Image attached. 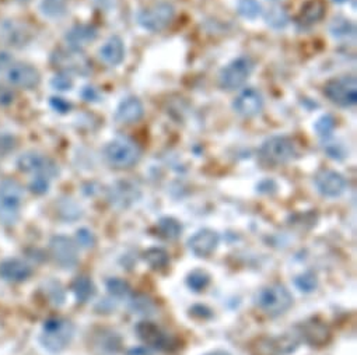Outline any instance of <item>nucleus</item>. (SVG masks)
I'll return each instance as SVG.
<instances>
[{
	"mask_svg": "<svg viewBox=\"0 0 357 355\" xmlns=\"http://www.w3.org/2000/svg\"><path fill=\"white\" fill-rule=\"evenodd\" d=\"M255 305L263 313L276 318L293 307V295L281 284H272V286H266L258 291Z\"/></svg>",
	"mask_w": 357,
	"mask_h": 355,
	"instance_id": "f257e3e1",
	"label": "nucleus"
},
{
	"mask_svg": "<svg viewBox=\"0 0 357 355\" xmlns=\"http://www.w3.org/2000/svg\"><path fill=\"white\" fill-rule=\"evenodd\" d=\"M104 156L111 167L126 170L139 163L141 150L134 140L129 137H116L105 146Z\"/></svg>",
	"mask_w": 357,
	"mask_h": 355,
	"instance_id": "f03ea898",
	"label": "nucleus"
},
{
	"mask_svg": "<svg viewBox=\"0 0 357 355\" xmlns=\"http://www.w3.org/2000/svg\"><path fill=\"white\" fill-rule=\"evenodd\" d=\"M24 200V192L19 182L6 179L0 183V221L6 226L16 224Z\"/></svg>",
	"mask_w": 357,
	"mask_h": 355,
	"instance_id": "7ed1b4c3",
	"label": "nucleus"
},
{
	"mask_svg": "<svg viewBox=\"0 0 357 355\" xmlns=\"http://www.w3.org/2000/svg\"><path fill=\"white\" fill-rule=\"evenodd\" d=\"M75 326L63 318H51L45 320L42 327L41 343L51 352L63 351L73 338Z\"/></svg>",
	"mask_w": 357,
	"mask_h": 355,
	"instance_id": "20e7f679",
	"label": "nucleus"
},
{
	"mask_svg": "<svg viewBox=\"0 0 357 355\" xmlns=\"http://www.w3.org/2000/svg\"><path fill=\"white\" fill-rule=\"evenodd\" d=\"M295 154L296 145L288 136H272L263 141L259 149V158L272 167L289 163Z\"/></svg>",
	"mask_w": 357,
	"mask_h": 355,
	"instance_id": "39448f33",
	"label": "nucleus"
},
{
	"mask_svg": "<svg viewBox=\"0 0 357 355\" xmlns=\"http://www.w3.org/2000/svg\"><path fill=\"white\" fill-rule=\"evenodd\" d=\"M255 69V62L250 56H238L226 64L219 75V86L225 91L241 89Z\"/></svg>",
	"mask_w": 357,
	"mask_h": 355,
	"instance_id": "423d86ee",
	"label": "nucleus"
},
{
	"mask_svg": "<svg viewBox=\"0 0 357 355\" xmlns=\"http://www.w3.org/2000/svg\"><path fill=\"white\" fill-rule=\"evenodd\" d=\"M175 19V8L167 2L153 3L137 13V24L149 33H162Z\"/></svg>",
	"mask_w": 357,
	"mask_h": 355,
	"instance_id": "0eeeda50",
	"label": "nucleus"
},
{
	"mask_svg": "<svg viewBox=\"0 0 357 355\" xmlns=\"http://www.w3.org/2000/svg\"><path fill=\"white\" fill-rule=\"evenodd\" d=\"M325 97L339 108H351L357 104V80L354 76L333 78L324 87Z\"/></svg>",
	"mask_w": 357,
	"mask_h": 355,
	"instance_id": "6e6552de",
	"label": "nucleus"
},
{
	"mask_svg": "<svg viewBox=\"0 0 357 355\" xmlns=\"http://www.w3.org/2000/svg\"><path fill=\"white\" fill-rule=\"evenodd\" d=\"M136 333L143 343L155 349L168 352L178 348L177 338L152 322H140L136 326Z\"/></svg>",
	"mask_w": 357,
	"mask_h": 355,
	"instance_id": "1a4fd4ad",
	"label": "nucleus"
},
{
	"mask_svg": "<svg viewBox=\"0 0 357 355\" xmlns=\"http://www.w3.org/2000/svg\"><path fill=\"white\" fill-rule=\"evenodd\" d=\"M297 334H283L279 337L261 338L252 345L254 355H290L299 348Z\"/></svg>",
	"mask_w": 357,
	"mask_h": 355,
	"instance_id": "9d476101",
	"label": "nucleus"
},
{
	"mask_svg": "<svg viewBox=\"0 0 357 355\" xmlns=\"http://www.w3.org/2000/svg\"><path fill=\"white\" fill-rule=\"evenodd\" d=\"M17 167L26 174H33V176L41 175L52 179L59 174L58 165L49 157L35 152H28L20 156L17 160Z\"/></svg>",
	"mask_w": 357,
	"mask_h": 355,
	"instance_id": "9b49d317",
	"label": "nucleus"
},
{
	"mask_svg": "<svg viewBox=\"0 0 357 355\" xmlns=\"http://www.w3.org/2000/svg\"><path fill=\"white\" fill-rule=\"evenodd\" d=\"M6 80L12 87L23 90H34L41 83L38 70L27 63H12L6 69Z\"/></svg>",
	"mask_w": 357,
	"mask_h": 355,
	"instance_id": "f8f14e48",
	"label": "nucleus"
},
{
	"mask_svg": "<svg viewBox=\"0 0 357 355\" xmlns=\"http://www.w3.org/2000/svg\"><path fill=\"white\" fill-rule=\"evenodd\" d=\"M52 62L62 69L63 73H76V75H87L90 73V63L87 57L82 53V51L76 49H59L53 56Z\"/></svg>",
	"mask_w": 357,
	"mask_h": 355,
	"instance_id": "ddd939ff",
	"label": "nucleus"
},
{
	"mask_svg": "<svg viewBox=\"0 0 357 355\" xmlns=\"http://www.w3.org/2000/svg\"><path fill=\"white\" fill-rule=\"evenodd\" d=\"M265 107L263 95L255 87H247L233 101V109L243 118L258 116Z\"/></svg>",
	"mask_w": 357,
	"mask_h": 355,
	"instance_id": "4468645a",
	"label": "nucleus"
},
{
	"mask_svg": "<svg viewBox=\"0 0 357 355\" xmlns=\"http://www.w3.org/2000/svg\"><path fill=\"white\" fill-rule=\"evenodd\" d=\"M317 190L324 196L329 199L339 197L347 186L346 178L333 170H321L317 172L314 179Z\"/></svg>",
	"mask_w": 357,
	"mask_h": 355,
	"instance_id": "2eb2a0df",
	"label": "nucleus"
},
{
	"mask_svg": "<svg viewBox=\"0 0 357 355\" xmlns=\"http://www.w3.org/2000/svg\"><path fill=\"white\" fill-rule=\"evenodd\" d=\"M51 253L56 262L63 268H73L78 264V249L75 244L66 237H55L51 244Z\"/></svg>",
	"mask_w": 357,
	"mask_h": 355,
	"instance_id": "dca6fc26",
	"label": "nucleus"
},
{
	"mask_svg": "<svg viewBox=\"0 0 357 355\" xmlns=\"http://www.w3.org/2000/svg\"><path fill=\"white\" fill-rule=\"evenodd\" d=\"M220 242V237L213 230H200L188 239L189 251L198 257H209L216 252Z\"/></svg>",
	"mask_w": 357,
	"mask_h": 355,
	"instance_id": "f3484780",
	"label": "nucleus"
},
{
	"mask_svg": "<svg viewBox=\"0 0 357 355\" xmlns=\"http://www.w3.org/2000/svg\"><path fill=\"white\" fill-rule=\"evenodd\" d=\"M98 37V30L92 24H78L71 27L66 35L64 41L70 49L82 51L94 42Z\"/></svg>",
	"mask_w": 357,
	"mask_h": 355,
	"instance_id": "a211bd4d",
	"label": "nucleus"
},
{
	"mask_svg": "<svg viewBox=\"0 0 357 355\" xmlns=\"http://www.w3.org/2000/svg\"><path fill=\"white\" fill-rule=\"evenodd\" d=\"M0 39L6 45L21 48L31 39V31L27 26L17 21H5L0 24Z\"/></svg>",
	"mask_w": 357,
	"mask_h": 355,
	"instance_id": "6ab92c4d",
	"label": "nucleus"
},
{
	"mask_svg": "<svg viewBox=\"0 0 357 355\" xmlns=\"http://www.w3.org/2000/svg\"><path fill=\"white\" fill-rule=\"evenodd\" d=\"M143 115H145V107L137 97L123 98L115 111V119L122 125L137 123Z\"/></svg>",
	"mask_w": 357,
	"mask_h": 355,
	"instance_id": "aec40b11",
	"label": "nucleus"
},
{
	"mask_svg": "<svg viewBox=\"0 0 357 355\" xmlns=\"http://www.w3.org/2000/svg\"><path fill=\"white\" fill-rule=\"evenodd\" d=\"M126 48L121 37L112 35L98 49V57L100 60L108 66V67H115L121 64L125 59Z\"/></svg>",
	"mask_w": 357,
	"mask_h": 355,
	"instance_id": "412c9836",
	"label": "nucleus"
},
{
	"mask_svg": "<svg viewBox=\"0 0 357 355\" xmlns=\"http://www.w3.org/2000/svg\"><path fill=\"white\" fill-rule=\"evenodd\" d=\"M304 341L311 344L313 347L325 345L331 340V331L326 325L318 320H308L299 326V334Z\"/></svg>",
	"mask_w": 357,
	"mask_h": 355,
	"instance_id": "4be33fe9",
	"label": "nucleus"
},
{
	"mask_svg": "<svg viewBox=\"0 0 357 355\" xmlns=\"http://www.w3.org/2000/svg\"><path fill=\"white\" fill-rule=\"evenodd\" d=\"M326 13V3L324 0H308L302 8L296 23L302 28H308L321 21Z\"/></svg>",
	"mask_w": 357,
	"mask_h": 355,
	"instance_id": "5701e85b",
	"label": "nucleus"
},
{
	"mask_svg": "<svg viewBox=\"0 0 357 355\" xmlns=\"http://www.w3.org/2000/svg\"><path fill=\"white\" fill-rule=\"evenodd\" d=\"M33 274V268L20 259H8L0 263V277L6 281L21 282Z\"/></svg>",
	"mask_w": 357,
	"mask_h": 355,
	"instance_id": "b1692460",
	"label": "nucleus"
},
{
	"mask_svg": "<svg viewBox=\"0 0 357 355\" xmlns=\"http://www.w3.org/2000/svg\"><path fill=\"white\" fill-rule=\"evenodd\" d=\"M71 291H73L78 302L86 304L96 295V287L93 281L87 275H79L71 284Z\"/></svg>",
	"mask_w": 357,
	"mask_h": 355,
	"instance_id": "393cba45",
	"label": "nucleus"
},
{
	"mask_svg": "<svg viewBox=\"0 0 357 355\" xmlns=\"http://www.w3.org/2000/svg\"><path fill=\"white\" fill-rule=\"evenodd\" d=\"M94 347H98L101 354H116L121 349V337L115 331L103 330L97 336Z\"/></svg>",
	"mask_w": 357,
	"mask_h": 355,
	"instance_id": "a878e982",
	"label": "nucleus"
},
{
	"mask_svg": "<svg viewBox=\"0 0 357 355\" xmlns=\"http://www.w3.org/2000/svg\"><path fill=\"white\" fill-rule=\"evenodd\" d=\"M329 33L335 39H349L350 37H354L356 27L349 19L339 16L331 21Z\"/></svg>",
	"mask_w": 357,
	"mask_h": 355,
	"instance_id": "bb28decb",
	"label": "nucleus"
},
{
	"mask_svg": "<svg viewBox=\"0 0 357 355\" xmlns=\"http://www.w3.org/2000/svg\"><path fill=\"white\" fill-rule=\"evenodd\" d=\"M263 19H265V23L273 28V30H283L286 26L289 24L290 21V17L288 15V12H286L283 8L280 6H273V8H269L265 13H263Z\"/></svg>",
	"mask_w": 357,
	"mask_h": 355,
	"instance_id": "cd10ccee",
	"label": "nucleus"
},
{
	"mask_svg": "<svg viewBox=\"0 0 357 355\" xmlns=\"http://www.w3.org/2000/svg\"><path fill=\"white\" fill-rule=\"evenodd\" d=\"M143 259L153 268V270H163L170 264V256L164 249L152 248L143 253Z\"/></svg>",
	"mask_w": 357,
	"mask_h": 355,
	"instance_id": "c85d7f7f",
	"label": "nucleus"
},
{
	"mask_svg": "<svg viewBox=\"0 0 357 355\" xmlns=\"http://www.w3.org/2000/svg\"><path fill=\"white\" fill-rule=\"evenodd\" d=\"M157 230H159V234L160 237L166 238V239H170V241H174L177 239L181 233H182V226L180 221H177L175 219H171V217H164L159 221L157 224Z\"/></svg>",
	"mask_w": 357,
	"mask_h": 355,
	"instance_id": "c756f323",
	"label": "nucleus"
},
{
	"mask_svg": "<svg viewBox=\"0 0 357 355\" xmlns=\"http://www.w3.org/2000/svg\"><path fill=\"white\" fill-rule=\"evenodd\" d=\"M41 12L48 19H59L67 12V0H42Z\"/></svg>",
	"mask_w": 357,
	"mask_h": 355,
	"instance_id": "7c9ffc66",
	"label": "nucleus"
},
{
	"mask_svg": "<svg viewBox=\"0 0 357 355\" xmlns=\"http://www.w3.org/2000/svg\"><path fill=\"white\" fill-rule=\"evenodd\" d=\"M237 12L245 20H256L262 15V5L258 0H240Z\"/></svg>",
	"mask_w": 357,
	"mask_h": 355,
	"instance_id": "2f4dec72",
	"label": "nucleus"
},
{
	"mask_svg": "<svg viewBox=\"0 0 357 355\" xmlns=\"http://www.w3.org/2000/svg\"><path fill=\"white\" fill-rule=\"evenodd\" d=\"M209 282H210V275L203 270H193L186 277V286L195 293L203 291L209 286Z\"/></svg>",
	"mask_w": 357,
	"mask_h": 355,
	"instance_id": "473e14b6",
	"label": "nucleus"
},
{
	"mask_svg": "<svg viewBox=\"0 0 357 355\" xmlns=\"http://www.w3.org/2000/svg\"><path fill=\"white\" fill-rule=\"evenodd\" d=\"M107 290L115 298H128L132 293L129 284L121 278H110L107 281Z\"/></svg>",
	"mask_w": 357,
	"mask_h": 355,
	"instance_id": "72a5a7b5",
	"label": "nucleus"
},
{
	"mask_svg": "<svg viewBox=\"0 0 357 355\" xmlns=\"http://www.w3.org/2000/svg\"><path fill=\"white\" fill-rule=\"evenodd\" d=\"M335 119L332 115H322L317 119L314 129L317 131V134L322 138H328L332 136V131L335 130Z\"/></svg>",
	"mask_w": 357,
	"mask_h": 355,
	"instance_id": "f704fd0d",
	"label": "nucleus"
},
{
	"mask_svg": "<svg viewBox=\"0 0 357 355\" xmlns=\"http://www.w3.org/2000/svg\"><path fill=\"white\" fill-rule=\"evenodd\" d=\"M295 284L302 293H313L318 286V280H317L315 274L304 273V274L296 277Z\"/></svg>",
	"mask_w": 357,
	"mask_h": 355,
	"instance_id": "c9c22d12",
	"label": "nucleus"
},
{
	"mask_svg": "<svg viewBox=\"0 0 357 355\" xmlns=\"http://www.w3.org/2000/svg\"><path fill=\"white\" fill-rule=\"evenodd\" d=\"M325 140H326V143L324 145V150L328 157H331L332 160H336V161L338 160L340 161L346 157V149L343 145H339V143H336V141H331L329 137Z\"/></svg>",
	"mask_w": 357,
	"mask_h": 355,
	"instance_id": "e433bc0d",
	"label": "nucleus"
},
{
	"mask_svg": "<svg viewBox=\"0 0 357 355\" xmlns=\"http://www.w3.org/2000/svg\"><path fill=\"white\" fill-rule=\"evenodd\" d=\"M51 86L58 90V91H67V90H71V87H73V80H71L70 75L67 73H59L56 75L52 82H51Z\"/></svg>",
	"mask_w": 357,
	"mask_h": 355,
	"instance_id": "4c0bfd02",
	"label": "nucleus"
},
{
	"mask_svg": "<svg viewBox=\"0 0 357 355\" xmlns=\"http://www.w3.org/2000/svg\"><path fill=\"white\" fill-rule=\"evenodd\" d=\"M132 308L137 313H153L152 311H155V304L146 297L140 295L132 301Z\"/></svg>",
	"mask_w": 357,
	"mask_h": 355,
	"instance_id": "58836bf2",
	"label": "nucleus"
},
{
	"mask_svg": "<svg viewBox=\"0 0 357 355\" xmlns=\"http://www.w3.org/2000/svg\"><path fill=\"white\" fill-rule=\"evenodd\" d=\"M49 178L46 176H41V175H37V176H33V181L30 182V189L33 193L35 194H44L48 192L49 189Z\"/></svg>",
	"mask_w": 357,
	"mask_h": 355,
	"instance_id": "ea45409f",
	"label": "nucleus"
},
{
	"mask_svg": "<svg viewBox=\"0 0 357 355\" xmlns=\"http://www.w3.org/2000/svg\"><path fill=\"white\" fill-rule=\"evenodd\" d=\"M78 241L82 248H93L96 244V237L87 228H82L78 231Z\"/></svg>",
	"mask_w": 357,
	"mask_h": 355,
	"instance_id": "a19ab883",
	"label": "nucleus"
},
{
	"mask_svg": "<svg viewBox=\"0 0 357 355\" xmlns=\"http://www.w3.org/2000/svg\"><path fill=\"white\" fill-rule=\"evenodd\" d=\"M16 146V140L10 134L2 133L0 134V153H8L13 150Z\"/></svg>",
	"mask_w": 357,
	"mask_h": 355,
	"instance_id": "79ce46f5",
	"label": "nucleus"
},
{
	"mask_svg": "<svg viewBox=\"0 0 357 355\" xmlns=\"http://www.w3.org/2000/svg\"><path fill=\"white\" fill-rule=\"evenodd\" d=\"M51 105H52V108L56 109L58 112H67V111L71 108L70 102H67L64 98H59V97H53V98L51 100Z\"/></svg>",
	"mask_w": 357,
	"mask_h": 355,
	"instance_id": "37998d69",
	"label": "nucleus"
},
{
	"mask_svg": "<svg viewBox=\"0 0 357 355\" xmlns=\"http://www.w3.org/2000/svg\"><path fill=\"white\" fill-rule=\"evenodd\" d=\"M15 98V94L12 93V90L9 87H0V104H10Z\"/></svg>",
	"mask_w": 357,
	"mask_h": 355,
	"instance_id": "c03bdc74",
	"label": "nucleus"
},
{
	"mask_svg": "<svg viewBox=\"0 0 357 355\" xmlns=\"http://www.w3.org/2000/svg\"><path fill=\"white\" fill-rule=\"evenodd\" d=\"M12 64V57L6 52H0V72H6V69Z\"/></svg>",
	"mask_w": 357,
	"mask_h": 355,
	"instance_id": "a18cd8bd",
	"label": "nucleus"
},
{
	"mask_svg": "<svg viewBox=\"0 0 357 355\" xmlns=\"http://www.w3.org/2000/svg\"><path fill=\"white\" fill-rule=\"evenodd\" d=\"M206 355H232L229 351H225V349H216V351H211Z\"/></svg>",
	"mask_w": 357,
	"mask_h": 355,
	"instance_id": "49530a36",
	"label": "nucleus"
},
{
	"mask_svg": "<svg viewBox=\"0 0 357 355\" xmlns=\"http://www.w3.org/2000/svg\"><path fill=\"white\" fill-rule=\"evenodd\" d=\"M335 3H339V5H342V3H345V2H347V0H333Z\"/></svg>",
	"mask_w": 357,
	"mask_h": 355,
	"instance_id": "de8ad7c7",
	"label": "nucleus"
},
{
	"mask_svg": "<svg viewBox=\"0 0 357 355\" xmlns=\"http://www.w3.org/2000/svg\"><path fill=\"white\" fill-rule=\"evenodd\" d=\"M269 2H273V3H279V2H283V0H269Z\"/></svg>",
	"mask_w": 357,
	"mask_h": 355,
	"instance_id": "09e8293b",
	"label": "nucleus"
},
{
	"mask_svg": "<svg viewBox=\"0 0 357 355\" xmlns=\"http://www.w3.org/2000/svg\"><path fill=\"white\" fill-rule=\"evenodd\" d=\"M19 2H27V0H19Z\"/></svg>",
	"mask_w": 357,
	"mask_h": 355,
	"instance_id": "8fccbe9b",
	"label": "nucleus"
}]
</instances>
